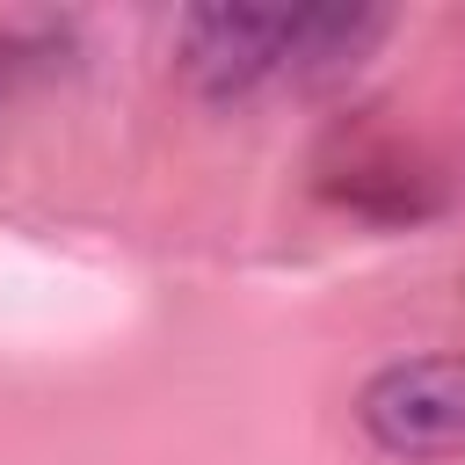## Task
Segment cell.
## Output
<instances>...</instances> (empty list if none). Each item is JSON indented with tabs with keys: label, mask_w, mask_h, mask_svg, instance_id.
I'll return each instance as SVG.
<instances>
[{
	"label": "cell",
	"mask_w": 465,
	"mask_h": 465,
	"mask_svg": "<svg viewBox=\"0 0 465 465\" xmlns=\"http://www.w3.org/2000/svg\"><path fill=\"white\" fill-rule=\"evenodd\" d=\"M378 29V7H196L182 15V73L225 102L269 73H334Z\"/></svg>",
	"instance_id": "obj_1"
},
{
	"label": "cell",
	"mask_w": 465,
	"mask_h": 465,
	"mask_svg": "<svg viewBox=\"0 0 465 465\" xmlns=\"http://www.w3.org/2000/svg\"><path fill=\"white\" fill-rule=\"evenodd\" d=\"M356 414L400 458H465V356L385 363L363 385Z\"/></svg>",
	"instance_id": "obj_2"
}]
</instances>
